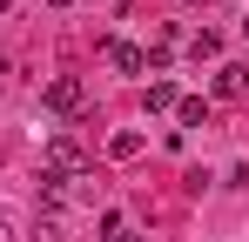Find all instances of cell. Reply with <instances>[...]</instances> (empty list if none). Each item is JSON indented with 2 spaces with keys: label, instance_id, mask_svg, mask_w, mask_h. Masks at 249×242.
I'll return each mask as SVG.
<instances>
[{
  "label": "cell",
  "instance_id": "obj_1",
  "mask_svg": "<svg viewBox=\"0 0 249 242\" xmlns=\"http://www.w3.org/2000/svg\"><path fill=\"white\" fill-rule=\"evenodd\" d=\"M41 101L54 108V115H81V101H88V87H81V74H54L41 87Z\"/></svg>",
  "mask_w": 249,
  "mask_h": 242
},
{
  "label": "cell",
  "instance_id": "obj_2",
  "mask_svg": "<svg viewBox=\"0 0 249 242\" xmlns=\"http://www.w3.org/2000/svg\"><path fill=\"white\" fill-rule=\"evenodd\" d=\"M47 175H68V182L88 175V155H81V141H74V135H54V141H47Z\"/></svg>",
  "mask_w": 249,
  "mask_h": 242
},
{
  "label": "cell",
  "instance_id": "obj_3",
  "mask_svg": "<svg viewBox=\"0 0 249 242\" xmlns=\"http://www.w3.org/2000/svg\"><path fill=\"white\" fill-rule=\"evenodd\" d=\"M108 68H115V74H142V68H148V54H142V47H128V40H108Z\"/></svg>",
  "mask_w": 249,
  "mask_h": 242
},
{
  "label": "cell",
  "instance_id": "obj_4",
  "mask_svg": "<svg viewBox=\"0 0 249 242\" xmlns=\"http://www.w3.org/2000/svg\"><path fill=\"white\" fill-rule=\"evenodd\" d=\"M215 94H222V101L249 94V68H236V61H229V68H215Z\"/></svg>",
  "mask_w": 249,
  "mask_h": 242
},
{
  "label": "cell",
  "instance_id": "obj_5",
  "mask_svg": "<svg viewBox=\"0 0 249 242\" xmlns=\"http://www.w3.org/2000/svg\"><path fill=\"white\" fill-rule=\"evenodd\" d=\"M175 101H182V94H175V87H168V81H148V115H168V108H175Z\"/></svg>",
  "mask_w": 249,
  "mask_h": 242
},
{
  "label": "cell",
  "instance_id": "obj_6",
  "mask_svg": "<svg viewBox=\"0 0 249 242\" xmlns=\"http://www.w3.org/2000/svg\"><path fill=\"white\" fill-rule=\"evenodd\" d=\"M108 155H115V161H135V155H142V135H135V128H122V135L108 141Z\"/></svg>",
  "mask_w": 249,
  "mask_h": 242
},
{
  "label": "cell",
  "instance_id": "obj_7",
  "mask_svg": "<svg viewBox=\"0 0 249 242\" xmlns=\"http://www.w3.org/2000/svg\"><path fill=\"white\" fill-rule=\"evenodd\" d=\"M175 115H182V128H202V121H209V101L189 94V101H175Z\"/></svg>",
  "mask_w": 249,
  "mask_h": 242
},
{
  "label": "cell",
  "instance_id": "obj_8",
  "mask_svg": "<svg viewBox=\"0 0 249 242\" xmlns=\"http://www.w3.org/2000/svg\"><path fill=\"white\" fill-rule=\"evenodd\" d=\"M189 54H196V61H215V54H222V40H215V34H209V27H202V34L189 40Z\"/></svg>",
  "mask_w": 249,
  "mask_h": 242
},
{
  "label": "cell",
  "instance_id": "obj_9",
  "mask_svg": "<svg viewBox=\"0 0 249 242\" xmlns=\"http://www.w3.org/2000/svg\"><path fill=\"white\" fill-rule=\"evenodd\" d=\"M34 242H61V222L47 215V222H34Z\"/></svg>",
  "mask_w": 249,
  "mask_h": 242
},
{
  "label": "cell",
  "instance_id": "obj_10",
  "mask_svg": "<svg viewBox=\"0 0 249 242\" xmlns=\"http://www.w3.org/2000/svg\"><path fill=\"white\" fill-rule=\"evenodd\" d=\"M0 242H14V208H0Z\"/></svg>",
  "mask_w": 249,
  "mask_h": 242
},
{
  "label": "cell",
  "instance_id": "obj_11",
  "mask_svg": "<svg viewBox=\"0 0 249 242\" xmlns=\"http://www.w3.org/2000/svg\"><path fill=\"white\" fill-rule=\"evenodd\" d=\"M108 242H142V236H135V229H122V236H108Z\"/></svg>",
  "mask_w": 249,
  "mask_h": 242
},
{
  "label": "cell",
  "instance_id": "obj_12",
  "mask_svg": "<svg viewBox=\"0 0 249 242\" xmlns=\"http://www.w3.org/2000/svg\"><path fill=\"white\" fill-rule=\"evenodd\" d=\"M47 7H74V0H47Z\"/></svg>",
  "mask_w": 249,
  "mask_h": 242
},
{
  "label": "cell",
  "instance_id": "obj_13",
  "mask_svg": "<svg viewBox=\"0 0 249 242\" xmlns=\"http://www.w3.org/2000/svg\"><path fill=\"white\" fill-rule=\"evenodd\" d=\"M243 34H249V20H243Z\"/></svg>",
  "mask_w": 249,
  "mask_h": 242
}]
</instances>
